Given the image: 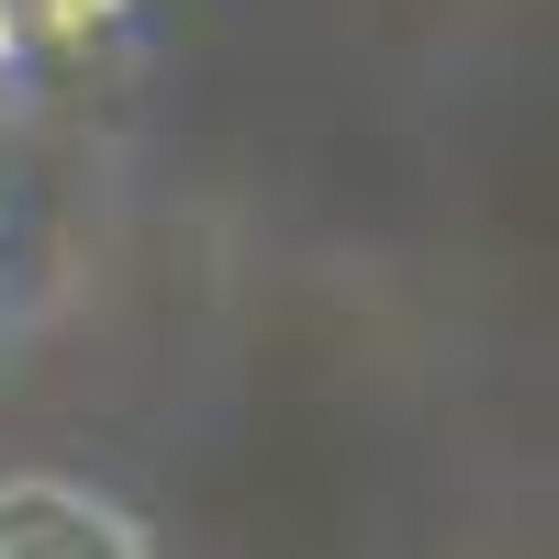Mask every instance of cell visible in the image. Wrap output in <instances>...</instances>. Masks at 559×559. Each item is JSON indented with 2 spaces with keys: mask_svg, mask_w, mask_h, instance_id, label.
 Listing matches in <instances>:
<instances>
[{
  "mask_svg": "<svg viewBox=\"0 0 559 559\" xmlns=\"http://www.w3.org/2000/svg\"><path fill=\"white\" fill-rule=\"evenodd\" d=\"M12 57H23V23H12V0H0V79H12Z\"/></svg>",
  "mask_w": 559,
  "mask_h": 559,
  "instance_id": "obj_3",
  "label": "cell"
},
{
  "mask_svg": "<svg viewBox=\"0 0 559 559\" xmlns=\"http://www.w3.org/2000/svg\"><path fill=\"white\" fill-rule=\"evenodd\" d=\"M123 12H134V0H12L23 45H45V57H90V45H112Z\"/></svg>",
  "mask_w": 559,
  "mask_h": 559,
  "instance_id": "obj_2",
  "label": "cell"
},
{
  "mask_svg": "<svg viewBox=\"0 0 559 559\" xmlns=\"http://www.w3.org/2000/svg\"><path fill=\"white\" fill-rule=\"evenodd\" d=\"M146 526L112 503H79L68 481H0V548H134Z\"/></svg>",
  "mask_w": 559,
  "mask_h": 559,
  "instance_id": "obj_1",
  "label": "cell"
}]
</instances>
